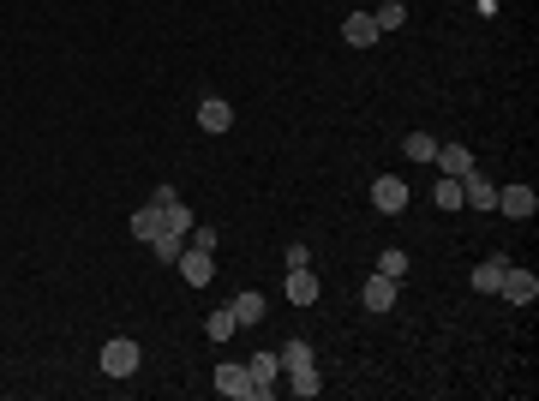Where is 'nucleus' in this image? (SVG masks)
<instances>
[{
	"mask_svg": "<svg viewBox=\"0 0 539 401\" xmlns=\"http://www.w3.org/2000/svg\"><path fill=\"white\" fill-rule=\"evenodd\" d=\"M162 234H192V210H186V204H168V228H162Z\"/></svg>",
	"mask_w": 539,
	"mask_h": 401,
	"instance_id": "nucleus-25",
	"label": "nucleus"
},
{
	"mask_svg": "<svg viewBox=\"0 0 539 401\" xmlns=\"http://www.w3.org/2000/svg\"><path fill=\"white\" fill-rule=\"evenodd\" d=\"M498 294H503L510 305H534V300H539V276L510 263V270H503V281H498Z\"/></svg>",
	"mask_w": 539,
	"mask_h": 401,
	"instance_id": "nucleus-5",
	"label": "nucleus"
},
{
	"mask_svg": "<svg viewBox=\"0 0 539 401\" xmlns=\"http://www.w3.org/2000/svg\"><path fill=\"white\" fill-rule=\"evenodd\" d=\"M432 162H438L443 174H456V180H461V174L474 168V150H467V144H438V156H432Z\"/></svg>",
	"mask_w": 539,
	"mask_h": 401,
	"instance_id": "nucleus-16",
	"label": "nucleus"
},
{
	"mask_svg": "<svg viewBox=\"0 0 539 401\" xmlns=\"http://www.w3.org/2000/svg\"><path fill=\"white\" fill-rule=\"evenodd\" d=\"M162 228H168V210H162V204H144V210H132V240H156Z\"/></svg>",
	"mask_w": 539,
	"mask_h": 401,
	"instance_id": "nucleus-14",
	"label": "nucleus"
},
{
	"mask_svg": "<svg viewBox=\"0 0 539 401\" xmlns=\"http://www.w3.org/2000/svg\"><path fill=\"white\" fill-rule=\"evenodd\" d=\"M228 312H234V323H264V312H270V305H264L258 288H240L234 300H228Z\"/></svg>",
	"mask_w": 539,
	"mask_h": 401,
	"instance_id": "nucleus-13",
	"label": "nucleus"
},
{
	"mask_svg": "<svg viewBox=\"0 0 539 401\" xmlns=\"http://www.w3.org/2000/svg\"><path fill=\"white\" fill-rule=\"evenodd\" d=\"M180 276H186V288H210L216 281V252H204V246H192V252H180Z\"/></svg>",
	"mask_w": 539,
	"mask_h": 401,
	"instance_id": "nucleus-4",
	"label": "nucleus"
},
{
	"mask_svg": "<svg viewBox=\"0 0 539 401\" xmlns=\"http://www.w3.org/2000/svg\"><path fill=\"white\" fill-rule=\"evenodd\" d=\"M401 156L408 162H432L438 156V138H432V132H408V138H401Z\"/></svg>",
	"mask_w": 539,
	"mask_h": 401,
	"instance_id": "nucleus-18",
	"label": "nucleus"
},
{
	"mask_svg": "<svg viewBox=\"0 0 539 401\" xmlns=\"http://www.w3.org/2000/svg\"><path fill=\"white\" fill-rule=\"evenodd\" d=\"M299 263H312V252H306L299 240H288V270H299Z\"/></svg>",
	"mask_w": 539,
	"mask_h": 401,
	"instance_id": "nucleus-27",
	"label": "nucleus"
},
{
	"mask_svg": "<svg viewBox=\"0 0 539 401\" xmlns=\"http://www.w3.org/2000/svg\"><path fill=\"white\" fill-rule=\"evenodd\" d=\"M288 389H294L299 401H312L324 389V378H318V365H299V372H288Z\"/></svg>",
	"mask_w": 539,
	"mask_h": 401,
	"instance_id": "nucleus-17",
	"label": "nucleus"
},
{
	"mask_svg": "<svg viewBox=\"0 0 539 401\" xmlns=\"http://www.w3.org/2000/svg\"><path fill=\"white\" fill-rule=\"evenodd\" d=\"M246 372H252V401H270V396H276V378H282V360H276V354H252V365H246Z\"/></svg>",
	"mask_w": 539,
	"mask_h": 401,
	"instance_id": "nucleus-8",
	"label": "nucleus"
},
{
	"mask_svg": "<svg viewBox=\"0 0 539 401\" xmlns=\"http://www.w3.org/2000/svg\"><path fill=\"white\" fill-rule=\"evenodd\" d=\"M432 204H438V210H461V180H456V174H438V186H432Z\"/></svg>",
	"mask_w": 539,
	"mask_h": 401,
	"instance_id": "nucleus-19",
	"label": "nucleus"
},
{
	"mask_svg": "<svg viewBox=\"0 0 539 401\" xmlns=\"http://www.w3.org/2000/svg\"><path fill=\"white\" fill-rule=\"evenodd\" d=\"M288 305H318V276H312V263L288 270Z\"/></svg>",
	"mask_w": 539,
	"mask_h": 401,
	"instance_id": "nucleus-10",
	"label": "nucleus"
},
{
	"mask_svg": "<svg viewBox=\"0 0 539 401\" xmlns=\"http://www.w3.org/2000/svg\"><path fill=\"white\" fill-rule=\"evenodd\" d=\"M503 270H510V258H503V252H492V258H479V263H474V288H479V294H498Z\"/></svg>",
	"mask_w": 539,
	"mask_h": 401,
	"instance_id": "nucleus-15",
	"label": "nucleus"
},
{
	"mask_svg": "<svg viewBox=\"0 0 539 401\" xmlns=\"http://www.w3.org/2000/svg\"><path fill=\"white\" fill-rule=\"evenodd\" d=\"M378 276H390V281H401V276H408V252H401V246L378 252Z\"/></svg>",
	"mask_w": 539,
	"mask_h": 401,
	"instance_id": "nucleus-22",
	"label": "nucleus"
},
{
	"mask_svg": "<svg viewBox=\"0 0 539 401\" xmlns=\"http://www.w3.org/2000/svg\"><path fill=\"white\" fill-rule=\"evenodd\" d=\"M198 126H204V132H228V126H234V108H228V96H204V102H198Z\"/></svg>",
	"mask_w": 539,
	"mask_h": 401,
	"instance_id": "nucleus-12",
	"label": "nucleus"
},
{
	"mask_svg": "<svg viewBox=\"0 0 539 401\" xmlns=\"http://www.w3.org/2000/svg\"><path fill=\"white\" fill-rule=\"evenodd\" d=\"M498 216H510V221H527L539 210V192L534 186H498V204H492Z\"/></svg>",
	"mask_w": 539,
	"mask_h": 401,
	"instance_id": "nucleus-2",
	"label": "nucleus"
},
{
	"mask_svg": "<svg viewBox=\"0 0 539 401\" xmlns=\"http://www.w3.org/2000/svg\"><path fill=\"white\" fill-rule=\"evenodd\" d=\"M408 198H414V192H408V180H396V174H378V180H372V204H378L383 216H401Z\"/></svg>",
	"mask_w": 539,
	"mask_h": 401,
	"instance_id": "nucleus-6",
	"label": "nucleus"
},
{
	"mask_svg": "<svg viewBox=\"0 0 539 401\" xmlns=\"http://www.w3.org/2000/svg\"><path fill=\"white\" fill-rule=\"evenodd\" d=\"M372 19H378V30H401V24H408V6H401V0H383Z\"/></svg>",
	"mask_w": 539,
	"mask_h": 401,
	"instance_id": "nucleus-24",
	"label": "nucleus"
},
{
	"mask_svg": "<svg viewBox=\"0 0 539 401\" xmlns=\"http://www.w3.org/2000/svg\"><path fill=\"white\" fill-rule=\"evenodd\" d=\"M276 360H282V372H299V365H312V341H288V347H282V354H276Z\"/></svg>",
	"mask_w": 539,
	"mask_h": 401,
	"instance_id": "nucleus-21",
	"label": "nucleus"
},
{
	"mask_svg": "<svg viewBox=\"0 0 539 401\" xmlns=\"http://www.w3.org/2000/svg\"><path fill=\"white\" fill-rule=\"evenodd\" d=\"M234 330H240V323H234V312H228V305H216V312L204 318V336H210V341H228Z\"/></svg>",
	"mask_w": 539,
	"mask_h": 401,
	"instance_id": "nucleus-20",
	"label": "nucleus"
},
{
	"mask_svg": "<svg viewBox=\"0 0 539 401\" xmlns=\"http://www.w3.org/2000/svg\"><path fill=\"white\" fill-rule=\"evenodd\" d=\"M139 360H144V347L132 336H108V341H102V354H97L102 378H132V372H139Z\"/></svg>",
	"mask_w": 539,
	"mask_h": 401,
	"instance_id": "nucleus-1",
	"label": "nucleus"
},
{
	"mask_svg": "<svg viewBox=\"0 0 539 401\" xmlns=\"http://www.w3.org/2000/svg\"><path fill=\"white\" fill-rule=\"evenodd\" d=\"M396 294H401V281H390V276H372L366 288H359L366 312H390V305H396Z\"/></svg>",
	"mask_w": 539,
	"mask_h": 401,
	"instance_id": "nucleus-11",
	"label": "nucleus"
},
{
	"mask_svg": "<svg viewBox=\"0 0 539 401\" xmlns=\"http://www.w3.org/2000/svg\"><path fill=\"white\" fill-rule=\"evenodd\" d=\"M216 389L228 401H252V372L246 365H216Z\"/></svg>",
	"mask_w": 539,
	"mask_h": 401,
	"instance_id": "nucleus-9",
	"label": "nucleus"
},
{
	"mask_svg": "<svg viewBox=\"0 0 539 401\" xmlns=\"http://www.w3.org/2000/svg\"><path fill=\"white\" fill-rule=\"evenodd\" d=\"M492 204H498V186L485 180V174H479V162H474V168L461 174V210H479V216H485Z\"/></svg>",
	"mask_w": 539,
	"mask_h": 401,
	"instance_id": "nucleus-3",
	"label": "nucleus"
},
{
	"mask_svg": "<svg viewBox=\"0 0 539 401\" xmlns=\"http://www.w3.org/2000/svg\"><path fill=\"white\" fill-rule=\"evenodd\" d=\"M192 246H204V252H216V246H222V234H216V228H192Z\"/></svg>",
	"mask_w": 539,
	"mask_h": 401,
	"instance_id": "nucleus-26",
	"label": "nucleus"
},
{
	"mask_svg": "<svg viewBox=\"0 0 539 401\" xmlns=\"http://www.w3.org/2000/svg\"><path fill=\"white\" fill-rule=\"evenodd\" d=\"M341 42H348V48H378L383 30H378L372 13H348V19H341Z\"/></svg>",
	"mask_w": 539,
	"mask_h": 401,
	"instance_id": "nucleus-7",
	"label": "nucleus"
},
{
	"mask_svg": "<svg viewBox=\"0 0 539 401\" xmlns=\"http://www.w3.org/2000/svg\"><path fill=\"white\" fill-rule=\"evenodd\" d=\"M150 252H156V263H174L180 252H186V234H156V240H150Z\"/></svg>",
	"mask_w": 539,
	"mask_h": 401,
	"instance_id": "nucleus-23",
	"label": "nucleus"
}]
</instances>
